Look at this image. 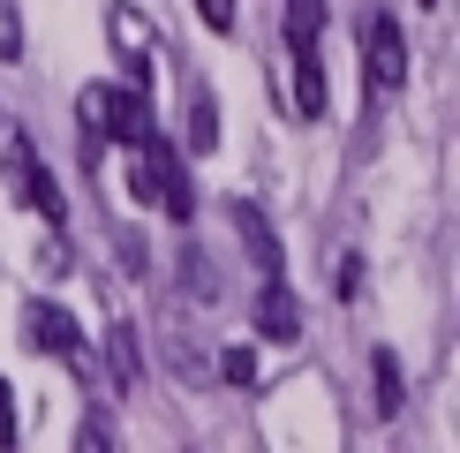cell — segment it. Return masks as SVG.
Instances as JSON below:
<instances>
[{
    "instance_id": "1",
    "label": "cell",
    "mask_w": 460,
    "mask_h": 453,
    "mask_svg": "<svg viewBox=\"0 0 460 453\" xmlns=\"http://www.w3.org/2000/svg\"><path fill=\"white\" fill-rule=\"evenodd\" d=\"M0 159H8V189L31 204L38 219H46V226H68V197H61V182H53L46 166H38V151H31V137H23V129H8Z\"/></svg>"
},
{
    "instance_id": "2",
    "label": "cell",
    "mask_w": 460,
    "mask_h": 453,
    "mask_svg": "<svg viewBox=\"0 0 460 453\" xmlns=\"http://www.w3.org/2000/svg\"><path fill=\"white\" fill-rule=\"evenodd\" d=\"M362 76H370L377 91H400L408 84V38H400V23L385 8L362 15Z\"/></svg>"
},
{
    "instance_id": "3",
    "label": "cell",
    "mask_w": 460,
    "mask_h": 453,
    "mask_svg": "<svg viewBox=\"0 0 460 453\" xmlns=\"http://www.w3.org/2000/svg\"><path fill=\"white\" fill-rule=\"evenodd\" d=\"M23 340H31L38 355H61V363L91 370V363H84V325H75L61 302H23Z\"/></svg>"
},
{
    "instance_id": "4",
    "label": "cell",
    "mask_w": 460,
    "mask_h": 453,
    "mask_svg": "<svg viewBox=\"0 0 460 453\" xmlns=\"http://www.w3.org/2000/svg\"><path fill=\"white\" fill-rule=\"evenodd\" d=\"M257 333L279 340V348H295V340H302V302H295L287 280H264V288H257Z\"/></svg>"
},
{
    "instance_id": "5",
    "label": "cell",
    "mask_w": 460,
    "mask_h": 453,
    "mask_svg": "<svg viewBox=\"0 0 460 453\" xmlns=\"http://www.w3.org/2000/svg\"><path fill=\"white\" fill-rule=\"evenodd\" d=\"M226 219H234L242 250L257 257V272H264V280H279V235H272V219H264V212H257L249 197H234V204H226Z\"/></svg>"
},
{
    "instance_id": "6",
    "label": "cell",
    "mask_w": 460,
    "mask_h": 453,
    "mask_svg": "<svg viewBox=\"0 0 460 453\" xmlns=\"http://www.w3.org/2000/svg\"><path fill=\"white\" fill-rule=\"evenodd\" d=\"M106 31H113V46H121V61H128V84L151 91V23H144L137 8H113Z\"/></svg>"
},
{
    "instance_id": "7",
    "label": "cell",
    "mask_w": 460,
    "mask_h": 453,
    "mask_svg": "<svg viewBox=\"0 0 460 453\" xmlns=\"http://www.w3.org/2000/svg\"><path fill=\"white\" fill-rule=\"evenodd\" d=\"M295 113L302 121H324V61H317V46H295Z\"/></svg>"
},
{
    "instance_id": "8",
    "label": "cell",
    "mask_w": 460,
    "mask_h": 453,
    "mask_svg": "<svg viewBox=\"0 0 460 453\" xmlns=\"http://www.w3.org/2000/svg\"><path fill=\"white\" fill-rule=\"evenodd\" d=\"M106 370H113V386H137V378H144V348H137V325H113L106 333Z\"/></svg>"
},
{
    "instance_id": "9",
    "label": "cell",
    "mask_w": 460,
    "mask_h": 453,
    "mask_svg": "<svg viewBox=\"0 0 460 453\" xmlns=\"http://www.w3.org/2000/svg\"><path fill=\"white\" fill-rule=\"evenodd\" d=\"M219 144V106H212V91H189V151H212Z\"/></svg>"
},
{
    "instance_id": "10",
    "label": "cell",
    "mask_w": 460,
    "mask_h": 453,
    "mask_svg": "<svg viewBox=\"0 0 460 453\" xmlns=\"http://www.w3.org/2000/svg\"><path fill=\"white\" fill-rule=\"evenodd\" d=\"M324 38V0H287V53Z\"/></svg>"
},
{
    "instance_id": "11",
    "label": "cell",
    "mask_w": 460,
    "mask_h": 453,
    "mask_svg": "<svg viewBox=\"0 0 460 453\" xmlns=\"http://www.w3.org/2000/svg\"><path fill=\"white\" fill-rule=\"evenodd\" d=\"M370 370H377V415H400V355H393V348H377V355H370Z\"/></svg>"
},
{
    "instance_id": "12",
    "label": "cell",
    "mask_w": 460,
    "mask_h": 453,
    "mask_svg": "<svg viewBox=\"0 0 460 453\" xmlns=\"http://www.w3.org/2000/svg\"><path fill=\"white\" fill-rule=\"evenodd\" d=\"M219 378L226 386H257V348H219Z\"/></svg>"
},
{
    "instance_id": "13",
    "label": "cell",
    "mask_w": 460,
    "mask_h": 453,
    "mask_svg": "<svg viewBox=\"0 0 460 453\" xmlns=\"http://www.w3.org/2000/svg\"><path fill=\"white\" fill-rule=\"evenodd\" d=\"M0 61H23V15H15V0H0Z\"/></svg>"
},
{
    "instance_id": "14",
    "label": "cell",
    "mask_w": 460,
    "mask_h": 453,
    "mask_svg": "<svg viewBox=\"0 0 460 453\" xmlns=\"http://www.w3.org/2000/svg\"><path fill=\"white\" fill-rule=\"evenodd\" d=\"M197 15H204V31H219V38L242 23V8H234V0H197Z\"/></svg>"
},
{
    "instance_id": "15",
    "label": "cell",
    "mask_w": 460,
    "mask_h": 453,
    "mask_svg": "<svg viewBox=\"0 0 460 453\" xmlns=\"http://www.w3.org/2000/svg\"><path fill=\"white\" fill-rule=\"evenodd\" d=\"M75 446H84V453H106V446H113V423H106L99 408L84 415V431H75Z\"/></svg>"
},
{
    "instance_id": "16",
    "label": "cell",
    "mask_w": 460,
    "mask_h": 453,
    "mask_svg": "<svg viewBox=\"0 0 460 453\" xmlns=\"http://www.w3.org/2000/svg\"><path fill=\"white\" fill-rule=\"evenodd\" d=\"M0 446H15V386L0 378Z\"/></svg>"
},
{
    "instance_id": "17",
    "label": "cell",
    "mask_w": 460,
    "mask_h": 453,
    "mask_svg": "<svg viewBox=\"0 0 460 453\" xmlns=\"http://www.w3.org/2000/svg\"><path fill=\"white\" fill-rule=\"evenodd\" d=\"M423 8H438V0H423Z\"/></svg>"
}]
</instances>
